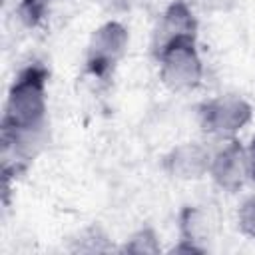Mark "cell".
I'll list each match as a JSON object with an SVG mask.
<instances>
[{"label":"cell","instance_id":"cell-1","mask_svg":"<svg viewBox=\"0 0 255 255\" xmlns=\"http://www.w3.org/2000/svg\"><path fill=\"white\" fill-rule=\"evenodd\" d=\"M46 72L38 66L24 70L12 86L4 126V167L14 159L16 163L28 159L32 145L40 141L46 116V96H44Z\"/></svg>","mask_w":255,"mask_h":255},{"label":"cell","instance_id":"cell-2","mask_svg":"<svg viewBox=\"0 0 255 255\" xmlns=\"http://www.w3.org/2000/svg\"><path fill=\"white\" fill-rule=\"evenodd\" d=\"M161 64V78L173 90L195 88L201 80V60L195 52V38L175 40L155 54Z\"/></svg>","mask_w":255,"mask_h":255},{"label":"cell","instance_id":"cell-3","mask_svg":"<svg viewBox=\"0 0 255 255\" xmlns=\"http://www.w3.org/2000/svg\"><path fill=\"white\" fill-rule=\"evenodd\" d=\"M128 44V34L118 22L102 26L88 48V70L94 76H106L114 70Z\"/></svg>","mask_w":255,"mask_h":255},{"label":"cell","instance_id":"cell-4","mask_svg":"<svg viewBox=\"0 0 255 255\" xmlns=\"http://www.w3.org/2000/svg\"><path fill=\"white\" fill-rule=\"evenodd\" d=\"M251 116L249 106L239 98H219L203 106L201 112V124L203 129L217 133V135H229L237 131Z\"/></svg>","mask_w":255,"mask_h":255},{"label":"cell","instance_id":"cell-5","mask_svg":"<svg viewBox=\"0 0 255 255\" xmlns=\"http://www.w3.org/2000/svg\"><path fill=\"white\" fill-rule=\"evenodd\" d=\"M195 18L193 12L189 10V6L183 0L173 2L165 14L161 16L155 34H153V50L155 54H159L165 46H169L175 40H183V38H195Z\"/></svg>","mask_w":255,"mask_h":255},{"label":"cell","instance_id":"cell-6","mask_svg":"<svg viewBox=\"0 0 255 255\" xmlns=\"http://www.w3.org/2000/svg\"><path fill=\"white\" fill-rule=\"evenodd\" d=\"M211 173L215 177V181L233 191L237 187L243 185V181L249 175V159H247V151L237 143V141H231L225 149H221L217 153V157L213 159V165H211Z\"/></svg>","mask_w":255,"mask_h":255},{"label":"cell","instance_id":"cell-7","mask_svg":"<svg viewBox=\"0 0 255 255\" xmlns=\"http://www.w3.org/2000/svg\"><path fill=\"white\" fill-rule=\"evenodd\" d=\"M171 169L177 177H199L207 169V157L197 145H181L169 159Z\"/></svg>","mask_w":255,"mask_h":255},{"label":"cell","instance_id":"cell-8","mask_svg":"<svg viewBox=\"0 0 255 255\" xmlns=\"http://www.w3.org/2000/svg\"><path fill=\"white\" fill-rule=\"evenodd\" d=\"M207 229L205 217L201 211L197 209H185L181 215V231H183V241H189L191 245H195V241H199V237L203 235V231Z\"/></svg>","mask_w":255,"mask_h":255},{"label":"cell","instance_id":"cell-9","mask_svg":"<svg viewBox=\"0 0 255 255\" xmlns=\"http://www.w3.org/2000/svg\"><path fill=\"white\" fill-rule=\"evenodd\" d=\"M239 225L241 229L255 239V197L247 199L243 205H241V211H239Z\"/></svg>","mask_w":255,"mask_h":255},{"label":"cell","instance_id":"cell-10","mask_svg":"<svg viewBox=\"0 0 255 255\" xmlns=\"http://www.w3.org/2000/svg\"><path fill=\"white\" fill-rule=\"evenodd\" d=\"M50 2L52 0H22V14H24V18L30 24L38 22L42 18V14L46 12Z\"/></svg>","mask_w":255,"mask_h":255},{"label":"cell","instance_id":"cell-11","mask_svg":"<svg viewBox=\"0 0 255 255\" xmlns=\"http://www.w3.org/2000/svg\"><path fill=\"white\" fill-rule=\"evenodd\" d=\"M247 159H249V175L255 179V139H253V143L247 151Z\"/></svg>","mask_w":255,"mask_h":255}]
</instances>
